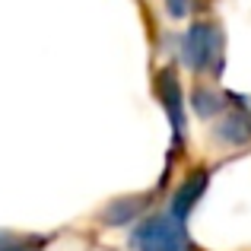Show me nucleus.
I'll return each mask as SVG.
<instances>
[{"label": "nucleus", "mask_w": 251, "mask_h": 251, "mask_svg": "<svg viewBox=\"0 0 251 251\" xmlns=\"http://www.w3.org/2000/svg\"><path fill=\"white\" fill-rule=\"evenodd\" d=\"M134 251H194V242L184 232V220L175 213H156L134 226L127 242Z\"/></svg>", "instance_id": "1"}, {"label": "nucleus", "mask_w": 251, "mask_h": 251, "mask_svg": "<svg viewBox=\"0 0 251 251\" xmlns=\"http://www.w3.org/2000/svg\"><path fill=\"white\" fill-rule=\"evenodd\" d=\"M181 61L194 74H216L223 64V35L213 23H194L181 35Z\"/></svg>", "instance_id": "2"}, {"label": "nucleus", "mask_w": 251, "mask_h": 251, "mask_svg": "<svg viewBox=\"0 0 251 251\" xmlns=\"http://www.w3.org/2000/svg\"><path fill=\"white\" fill-rule=\"evenodd\" d=\"M156 92L159 102L166 105V115L175 127V137H184V111H181V86L175 80V70H159L156 76Z\"/></svg>", "instance_id": "3"}, {"label": "nucleus", "mask_w": 251, "mask_h": 251, "mask_svg": "<svg viewBox=\"0 0 251 251\" xmlns=\"http://www.w3.org/2000/svg\"><path fill=\"white\" fill-rule=\"evenodd\" d=\"M207 181H210V172L207 169L191 172V175L178 184L175 197H172V210H169V213H175L178 220H188V213L194 210V203L201 201V194L207 191Z\"/></svg>", "instance_id": "4"}, {"label": "nucleus", "mask_w": 251, "mask_h": 251, "mask_svg": "<svg viewBox=\"0 0 251 251\" xmlns=\"http://www.w3.org/2000/svg\"><path fill=\"white\" fill-rule=\"evenodd\" d=\"M213 137L226 147H242V143L251 140V111H232L226 115V121L216 124Z\"/></svg>", "instance_id": "5"}, {"label": "nucleus", "mask_w": 251, "mask_h": 251, "mask_svg": "<svg viewBox=\"0 0 251 251\" xmlns=\"http://www.w3.org/2000/svg\"><path fill=\"white\" fill-rule=\"evenodd\" d=\"M143 210H147V197H121V201H115L102 213V223H108V226H124V223L137 220Z\"/></svg>", "instance_id": "6"}, {"label": "nucleus", "mask_w": 251, "mask_h": 251, "mask_svg": "<svg viewBox=\"0 0 251 251\" xmlns=\"http://www.w3.org/2000/svg\"><path fill=\"white\" fill-rule=\"evenodd\" d=\"M223 108H226V105H223V99L216 96L213 89H203V86L194 89V111L201 118H213V115H220Z\"/></svg>", "instance_id": "7"}, {"label": "nucleus", "mask_w": 251, "mask_h": 251, "mask_svg": "<svg viewBox=\"0 0 251 251\" xmlns=\"http://www.w3.org/2000/svg\"><path fill=\"white\" fill-rule=\"evenodd\" d=\"M0 251H35V239L16 232H0Z\"/></svg>", "instance_id": "8"}, {"label": "nucleus", "mask_w": 251, "mask_h": 251, "mask_svg": "<svg viewBox=\"0 0 251 251\" xmlns=\"http://www.w3.org/2000/svg\"><path fill=\"white\" fill-rule=\"evenodd\" d=\"M166 10H169L175 19H181L184 13L191 10V0H166Z\"/></svg>", "instance_id": "9"}]
</instances>
